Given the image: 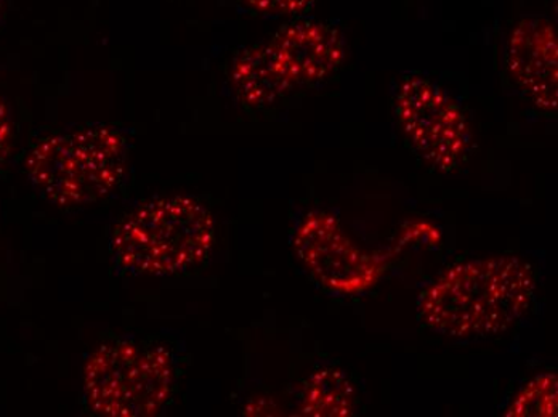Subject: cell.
Listing matches in <instances>:
<instances>
[{"label":"cell","instance_id":"9c48e42d","mask_svg":"<svg viewBox=\"0 0 558 417\" xmlns=\"http://www.w3.org/2000/svg\"><path fill=\"white\" fill-rule=\"evenodd\" d=\"M230 79L241 103L251 108L270 107L298 89L268 42L243 50L233 61Z\"/></svg>","mask_w":558,"mask_h":417},{"label":"cell","instance_id":"4fadbf2b","mask_svg":"<svg viewBox=\"0 0 558 417\" xmlns=\"http://www.w3.org/2000/svg\"><path fill=\"white\" fill-rule=\"evenodd\" d=\"M13 138V121L9 107L5 101L0 98V164L5 161L9 156L10 147H12Z\"/></svg>","mask_w":558,"mask_h":417},{"label":"cell","instance_id":"8fae6325","mask_svg":"<svg viewBox=\"0 0 558 417\" xmlns=\"http://www.w3.org/2000/svg\"><path fill=\"white\" fill-rule=\"evenodd\" d=\"M558 403V378L553 372L536 376L517 393L504 416L507 417H556Z\"/></svg>","mask_w":558,"mask_h":417},{"label":"cell","instance_id":"52a82bcc","mask_svg":"<svg viewBox=\"0 0 558 417\" xmlns=\"http://www.w3.org/2000/svg\"><path fill=\"white\" fill-rule=\"evenodd\" d=\"M558 37L550 20L517 23L507 46V66L531 103L554 113L558 107Z\"/></svg>","mask_w":558,"mask_h":417},{"label":"cell","instance_id":"7a4b0ae2","mask_svg":"<svg viewBox=\"0 0 558 417\" xmlns=\"http://www.w3.org/2000/svg\"><path fill=\"white\" fill-rule=\"evenodd\" d=\"M216 240L210 210L185 195L142 203L112 230L110 257L116 271L132 277H170L195 269Z\"/></svg>","mask_w":558,"mask_h":417},{"label":"cell","instance_id":"ba28073f","mask_svg":"<svg viewBox=\"0 0 558 417\" xmlns=\"http://www.w3.org/2000/svg\"><path fill=\"white\" fill-rule=\"evenodd\" d=\"M268 44L295 87L326 79L345 60V40L340 30L315 20L284 26Z\"/></svg>","mask_w":558,"mask_h":417},{"label":"cell","instance_id":"3957f363","mask_svg":"<svg viewBox=\"0 0 558 417\" xmlns=\"http://www.w3.org/2000/svg\"><path fill=\"white\" fill-rule=\"evenodd\" d=\"M129 142L112 125L90 124L40 138L26 156L34 188L60 208L92 205L125 177Z\"/></svg>","mask_w":558,"mask_h":417},{"label":"cell","instance_id":"6da1fadb","mask_svg":"<svg viewBox=\"0 0 558 417\" xmlns=\"http://www.w3.org/2000/svg\"><path fill=\"white\" fill-rule=\"evenodd\" d=\"M534 291L533 270L520 257L468 260L449 267L422 291L418 320L452 339L501 334L529 314Z\"/></svg>","mask_w":558,"mask_h":417},{"label":"cell","instance_id":"7c38bea8","mask_svg":"<svg viewBox=\"0 0 558 417\" xmlns=\"http://www.w3.org/2000/svg\"><path fill=\"white\" fill-rule=\"evenodd\" d=\"M251 10L268 16H292L305 12L315 0H244Z\"/></svg>","mask_w":558,"mask_h":417},{"label":"cell","instance_id":"5bb4252c","mask_svg":"<svg viewBox=\"0 0 558 417\" xmlns=\"http://www.w3.org/2000/svg\"><path fill=\"white\" fill-rule=\"evenodd\" d=\"M0 7H2V0H0Z\"/></svg>","mask_w":558,"mask_h":417},{"label":"cell","instance_id":"8992f818","mask_svg":"<svg viewBox=\"0 0 558 417\" xmlns=\"http://www.w3.org/2000/svg\"><path fill=\"white\" fill-rule=\"evenodd\" d=\"M295 256L328 290L356 296L376 286L387 257L360 249L332 213L310 212L292 240Z\"/></svg>","mask_w":558,"mask_h":417},{"label":"cell","instance_id":"5b68a950","mask_svg":"<svg viewBox=\"0 0 558 417\" xmlns=\"http://www.w3.org/2000/svg\"><path fill=\"white\" fill-rule=\"evenodd\" d=\"M395 114L404 137L437 171L449 172L468 158L472 132L464 111L444 87L421 74L398 84Z\"/></svg>","mask_w":558,"mask_h":417},{"label":"cell","instance_id":"30bf717a","mask_svg":"<svg viewBox=\"0 0 558 417\" xmlns=\"http://www.w3.org/2000/svg\"><path fill=\"white\" fill-rule=\"evenodd\" d=\"M355 396L342 369H318L305 382L299 412L310 417H350L355 413Z\"/></svg>","mask_w":558,"mask_h":417},{"label":"cell","instance_id":"277c9868","mask_svg":"<svg viewBox=\"0 0 558 417\" xmlns=\"http://www.w3.org/2000/svg\"><path fill=\"white\" fill-rule=\"evenodd\" d=\"M175 382V363L162 344L116 339L85 359L84 395L95 415H158L168 405Z\"/></svg>","mask_w":558,"mask_h":417}]
</instances>
